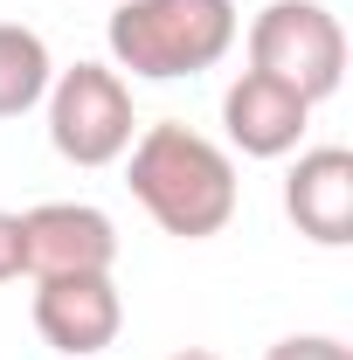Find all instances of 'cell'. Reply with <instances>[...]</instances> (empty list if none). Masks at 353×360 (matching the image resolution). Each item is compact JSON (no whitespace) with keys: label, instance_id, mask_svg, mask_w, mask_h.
Returning <instances> with one entry per match:
<instances>
[{"label":"cell","instance_id":"obj_1","mask_svg":"<svg viewBox=\"0 0 353 360\" xmlns=\"http://www.w3.org/2000/svg\"><path fill=\"white\" fill-rule=\"evenodd\" d=\"M125 187L132 201L153 215V222L180 236V243H208L236 222V153L215 146L194 125H146V132L125 146Z\"/></svg>","mask_w":353,"mask_h":360},{"label":"cell","instance_id":"obj_2","mask_svg":"<svg viewBox=\"0 0 353 360\" xmlns=\"http://www.w3.org/2000/svg\"><path fill=\"white\" fill-rule=\"evenodd\" d=\"M236 35H243L236 0H118L104 21L111 70L139 84L201 77L236 49Z\"/></svg>","mask_w":353,"mask_h":360},{"label":"cell","instance_id":"obj_3","mask_svg":"<svg viewBox=\"0 0 353 360\" xmlns=\"http://www.w3.org/2000/svg\"><path fill=\"white\" fill-rule=\"evenodd\" d=\"M250 70L298 90L305 104H326L347 84V28L326 0H270L250 21Z\"/></svg>","mask_w":353,"mask_h":360},{"label":"cell","instance_id":"obj_4","mask_svg":"<svg viewBox=\"0 0 353 360\" xmlns=\"http://www.w3.org/2000/svg\"><path fill=\"white\" fill-rule=\"evenodd\" d=\"M42 111H49V146L70 167H111L139 139L132 84L111 63H70V70H56Z\"/></svg>","mask_w":353,"mask_h":360},{"label":"cell","instance_id":"obj_5","mask_svg":"<svg viewBox=\"0 0 353 360\" xmlns=\"http://www.w3.org/2000/svg\"><path fill=\"white\" fill-rule=\"evenodd\" d=\"M118 264V222L97 201H35L21 215V270L28 277H84Z\"/></svg>","mask_w":353,"mask_h":360},{"label":"cell","instance_id":"obj_6","mask_svg":"<svg viewBox=\"0 0 353 360\" xmlns=\"http://www.w3.org/2000/svg\"><path fill=\"white\" fill-rule=\"evenodd\" d=\"M35 333L63 360H97L125 333V298L111 284V270L84 277H35Z\"/></svg>","mask_w":353,"mask_h":360},{"label":"cell","instance_id":"obj_7","mask_svg":"<svg viewBox=\"0 0 353 360\" xmlns=\"http://www.w3.org/2000/svg\"><path fill=\"white\" fill-rule=\"evenodd\" d=\"M305 125H312V104L298 90L257 77V70H243L222 90V139L243 160H291L305 146Z\"/></svg>","mask_w":353,"mask_h":360},{"label":"cell","instance_id":"obj_8","mask_svg":"<svg viewBox=\"0 0 353 360\" xmlns=\"http://www.w3.org/2000/svg\"><path fill=\"white\" fill-rule=\"evenodd\" d=\"M284 215L305 243L347 250L353 243V153L347 146H305L284 174Z\"/></svg>","mask_w":353,"mask_h":360},{"label":"cell","instance_id":"obj_9","mask_svg":"<svg viewBox=\"0 0 353 360\" xmlns=\"http://www.w3.org/2000/svg\"><path fill=\"white\" fill-rule=\"evenodd\" d=\"M56 84V56L35 28L0 21V118H28Z\"/></svg>","mask_w":353,"mask_h":360},{"label":"cell","instance_id":"obj_10","mask_svg":"<svg viewBox=\"0 0 353 360\" xmlns=\"http://www.w3.org/2000/svg\"><path fill=\"white\" fill-rule=\"evenodd\" d=\"M264 360H353V347L333 340V333H291V340H277Z\"/></svg>","mask_w":353,"mask_h":360},{"label":"cell","instance_id":"obj_11","mask_svg":"<svg viewBox=\"0 0 353 360\" xmlns=\"http://www.w3.org/2000/svg\"><path fill=\"white\" fill-rule=\"evenodd\" d=\"M14 277H21V215L0 208V284H14Z\"/></svg>","mask_w":353,"mask_h":360},{"label":"cell","instance_id":"obj_12","mask_svg":"<svg viewBox=\"0 0 353 360\" xmlns=\"http://www.w3.org/2000/svg\"><path fill=\"white\" fill-rule=\"evenodd\" d=\"M174 360H222V354H208V347H187V354H174Z\"/></svg>","mask_w":353,"mask_h":360}]
</instances>
